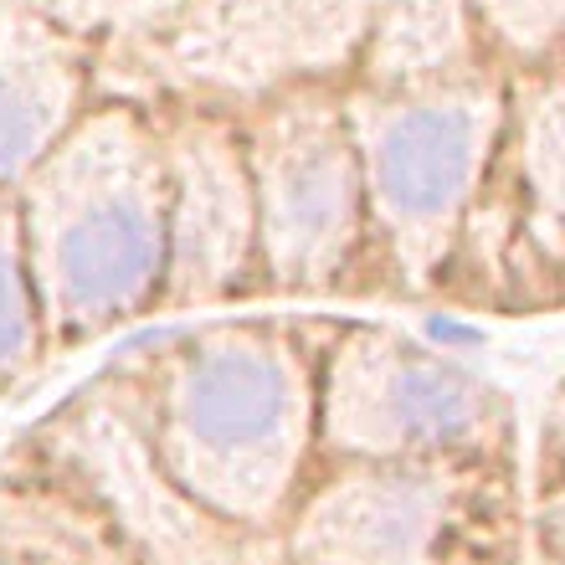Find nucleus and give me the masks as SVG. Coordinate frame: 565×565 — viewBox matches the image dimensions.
Segmentation results:
<instances>
[{"label":"nucleus","mask_w":565,"mask_h":565,"mask_svg":"<svg viewBox=\"0 0 565 565\" xmlns=\"http://www.w3.org/2000/svg\"><path fill=\"white\" fill-rule=\"evenodd\" d=\"M319 355L278 324H211L175 340L135 402L164 483L237 535L282 530L313 473Z\"/></svg>","instance_id":"1"},{"label":"nucleus","mask_w":565,"mask_h":565,"mask_svg":"<svg viewBox=\"0 0 565 565\" xmlns=\"http://www.w3.org/2000/svg\"><path fill=\"white\" fill-rule=\"evenodd\" d=\"M11 195L46 344L104 334L160 303L164 154L154 124L129 108H88Z\"/></svg>","instance_id":"2"},{"label":"nucleus","mask_w":565,"mask_h":565,"mask_svg":"<svg viewBox=\"0 0 565 565\" xmlns=\"http://www.w3.org/2000/svg\"><path fill=\"white\" fill-rule=\"evenodd\" d=\"M294 565H520L509 462H313L282 520Z\"/></svg>","instance_id":"3"},{"label":"nucleus","mask_w":565,"mask_h":565,"mask_svg":"<svg viewBox=\"0 0 565 565\" xmlns=\"http://www.w3.org/2000/svg\"><path fill=\"white\" fill-rule=\"evenodd\" d=\"M504 114V98L483 83H431L344 108L365 237L412 294L437 288L452 268L499 154Z\"/></svg>","instance_id":"4"},{"label":"nucleus","mask_w":565,"mask_h":565,"mask_svg":"<svg viewBox=\"0 0 565 565\" xmlns=\"http://www.w3.org/2000/svg\"><path fill=\"white\" fill-rule=\"evenodd\" d=\"M509 462V402L489 375L396 329H344L319 350L313 462Z\"/></svg>","instance_id":"5"},{"label":"nucleus","mask_w":565,"mask_h":565,"mask_svg":"<svg viewBox=\"0 0 565 565\" xmlns=\"http://www.w3.org/2000/svg\"><path fill=\"white\" fill-rule=\"evenodd\" d=\"M237 135L253 185L257 273L278 294L334 288L371 253L344 108L298 98L263 108Z\"/></svg>","instance_id":"6"},{"label":"nucleus","mask_w":565,"mask_h":565,"mask_svg":"<svg viewBox=\"0 0 565 565\" xmlns=\"http://www.w3.org/2000/svg\"><path fill=\"white\" fill-rule=\"evenodd\" d=\"M164 154V282L160 303H216L257 268L253 185L237 124L191 119L160 129Z\"/></svg>","instance_id":"7"},{"label":"nucleus","mask_w":565,"mask_h":565,"mask_svg":"<svg viewBox=\"0 0 565 565\" xmlns=\"http://www.w3.org/2000/svg\"><path fill=\"white\" fill-rule=\"evenodd\" d=\"M0 565H149L62 478H0Z\"/></svg>","instance_id":"8"},{"label":"nucleus","mask_w":565,"mask_h":565,"mask_svg":"<svg viewBox=\"0 0 565 565\" xmlns=\"http://www.w3.org/2000/svg\"><path fill=\"white\" fill-rule=\"evenodd\" d=\"M77 114V67L67 52L0 42V191H15Z\"/></svg>","instance_id":"9"},{"label":"nucleus","mask_w":565,"mask_h":565,"mask_svg":"<svg viewBox=\"0 0 565 565\" xmlns=\"http://www.w3.org/2000/svg\"><path fill=\"white\" fill-rule=\"evenodd\" d=\"M42 344V313H36V294H31L15 195L0 191V391L26 375V365L36 360Z\"/></svg>","instance_id":"10"},{"label":"nucleus","mask_w":565,"mask_h":565,"mask_svg":"<svg viewBox=\"0 0 565 565\" xmlns=\"http://www.w3.org/2000/svg\"><path fill=\"white\" fill-rule=\"evenodd\" d=\"M489 26L524 57H545L561 31V0H483Z\"/></svg>","instance_id":"11"}]
</instances>
